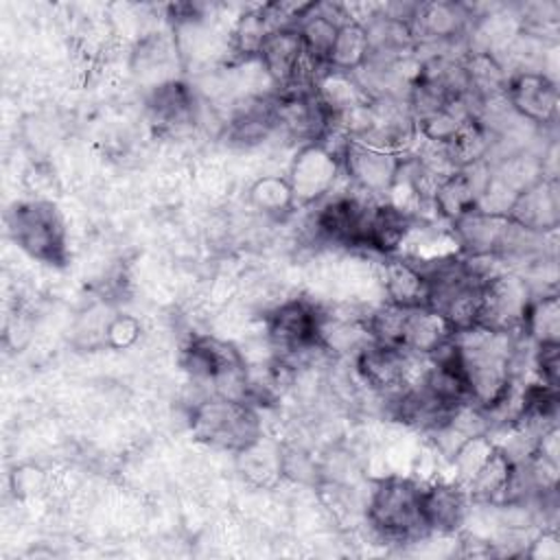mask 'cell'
Instances as JSON below:
<instances>
[{"mask_svg": "<svg viewBox=\"0 0 560 560\" xmlns=\"http://www.w3.org/2000/svg\"><path fill=\"white\" fill-rule=\"evenodd\" d=\"M4 225L9 238L28 258L57 269L68 265V228L55 201L39 197L13 201L4 210Z\"/></svg>", "mask_w": 560, "mask_h": 560, "instance_id": "cell-1", "label": "cell"}, {"mask_svg": "<svg viewBox=\"0 0 560 560\" xmlns=\"http://www.w3.org/2000/svg\"><path fill=\"white\" fill-rule=\"evenodd\" d=\"M420 488L416 479L385 475L372 483L365 503V521L387 542H413L429 536L420 512Z\"/></svg>", "mask_w": 560, "mask_h": 560, "instance_id": "cell-2", "label": "cell"}, {"mask_svg": "<svg viewBox=\"0 0 560 560\" xmlns=\"http://www.w3.org/2000/svg\"><path fill=\"white\" fill-rule=\"evenodd\" d=\"M179 363L195 385L210 389V396L245 400L249 365L236 343L214 335H192L182 348Z\"/></svg>", "mask_w": 560, "mask_h": 560, "instance_id": "cell-3", "label": "cell"}, {"mask_svg": "<svg viewBox=\"0 0 560 560\" xmlns=\"http://www.w3.org/2000/svg\"><path fill=\"white\" fill-rule=\"evenodd\" d=\"M192 438L206 446L241 453L262 438V420L254 405L230 396H206L188 418Z\"/></svg>", "mask_w": 560, "mask_h": 560, "instance_id": "cell-4", "label": "cell"}, {"mask_svg": "<svg viewBox=\"0 0 560 560\" xmlns=\"http://www.w3.org/2000/svg\"><path fill=\"white\" fill-rule=\"evenodd\" d=\"M267 343L276 357L298 368L304 357L326 352L319 343V304L291 298L269 311L265 319Z\"/></svg>", "mask_w": 560, "mask_h": 560, "instance_id": "cell-5", "label": "cell"}, {"mask_svg": "<svg viewBox=\"0 0 560 560\" xmlns=\"http://www.w3.org/2000/svg\"><path fill=\"white\" fill-rule=\"evenodd\" d=\"M376 201L352 186L343 192H330L311 217L315 238L348 249H365L368 221Z\"/></svg>", "mask_w": 560, "mask_h": 560, "instance_id": "cell-6", "label": "cell"}, {"mask_svg": "<svg viewBox=\"0 0 560 560\" xmlns=\"http://www.w3.org/2000/svg\"><path fill=\"white\" fill-rule=\"evenodd\" d=\"M352 361L359 381L383 400L394 398L420 378V374H416L420 357L398 346L370 341L352 354Z\"/></svg>", "mask_w": 560, "mask_h": 560, "instance_id": "cell-7", "label": "cell"}, {"mask_svg": "<svg viewBox=\"0 0 560 560\" xmlns=\"http://www.w3.org/2000/svg\"><path fill=\"white\" fill-rule=\"evenodd\" d=\"M343 175L341 155L324 142L298 147L289 164V186L295 208H308L335 192L337 179Z\"/></svg>", "mask_w": 560, "mask_h": 560, "instance_id": "cell-8", "label": "cell"}, {"mask_svg": "<svg viewBox=\"0 0 560 560\" xmlns=\"http://www.w3.org/2000/svg\"><path fill=\"white\" fill-rule=\"evenodd\" d=\"M405 158L407 153L374 149L348 138L341 149V168L352 188L381 201L396 184Z\"/></svg>", "mask_w": 560, "mask_h": 560, "instance_id": "cell-9", "label": "cell"}, {"mask_svg": "<svg viewBox=\"0 0 560 560\" xmlns=\"http://www.w3.org/2000/svg\"><path fill=\"white\" fill-rule=\"evenodd\" d=\"M534 298L529 282L516 271H499L483 282L481 315L477 326L521 335L523 317Z\"/></svg>", "mask_w": 560, "mask_h": 560, "instance_id": "cell-10", "label": "cell"}, {"mask_svg": "<svg viewBox=\"0 0 560 560\" xmlns=\"http://www.w3.org/2000/svg\"><path fill=\"white\" fill-rule=\"evenodd\" d=\"M472 499L468 490L453 479H438L422 483L420 512L429 534L455 536L464 529Z\"/></svg>", "mask_w": 560, "mask_h": 560, "instance_id": "cell-11", "label": "cell"}, {"mask_svg": "<svg viewBox=\"0 0 560 560\" xmlns=\"http://www.w3.org/2000/svg\"><path fill=\"white\" fill-rule=\"evenodd\" d=\"M505 98L514 114L532 127H551L558 118V81L545 72H512Z\"/></svg>", "mask_w": 560, "mask_h": 560, "instance_id": "cell-12", "label": "cell"}, {"mask_svg": "<svg viewBox=\"0 0 560 560\" xmlns=\"http://www.w3.org/2000/svg\"><path fill=\"white\" fill-rule=\"evenodd\" d=\"M149 122L162 133H179L199 122L201 101L190 83L182 79H171L151 85L147 101Z\"/></svg>", "mask_w": 560, "mask_h": 560, "instance_id": "cell-13", "label": "cell"}, {"mask_svg": "<svg viewBox=\"0 0 560 560\" xmlns=\"http://www.w3.org/2000/svg\"><path fill=\"white\" fill-rule=\"evenodd\" d=\"M490 179V162H475L462 168H455L444 177L433 195V212L446 225L457 221L468 210L477 208V201Z\"/></svg>", "mask_w": 560, "mask_h": 560, "instance_id": "cell-14", "label": "cell"}, {"mask_svg": "<svg viewBox=\"0 0 560 560\" xmlns=\"http://www.w3.org/2000/svg\"><path fill=\"white\" fill-rule=\"evenodd\" d=\"M512 221L503 214H490L483 210H468L457 221L451 223L453 238L462 256L481 258L492 256L499 260V254L508 241Z\"/></svg>", "mask_w": 560, "mask_h": 560, "instance_id": "cell-15", "label": "cell"}, {"mask_svg": "<svg viewBox=\"0 0 560 560\" xmlns=\"http://www.w3.org/2000/svg\"><path fill=\"white\" fill-rule=\"evenodd\" d=\"M370 311L350 304L319 306V343L330 354H354L372 341Z\"/></svg>", "mask_w": 560, "mask_h": 560, "instance_id": "cell-16", "label": "cell"}, {"mask_svg": "<svg viewBox=\"0 0 560 560\" xmlns=\"http://www.w3.org/2000/svg\"><path fill=\"white\" fill-rule=\"evenodd\" d=\"M278 131L271 96H243L230 107L223 122V138L230 147L252 149Z\"/></svg>", "mask_w": 560, "mask_h": 560, "instance_id": "cell-17", "label": "cell"}, {"mask_svg": "<svg viewBox=\"0 0 560 560\" xmlns=\"http://www.w3.org/2000/svg\"><path fill=\"white\" fill-rule=\"evenodd\" d=\"M508 219L529 232L553 234L560 225L558 179L540 177L538 182L521 190L508 210Z\"/></svg>", "mask_w": 560, "mask_h": 560, "instance_id": "cell-18", "label": "cell"}, {"mask_svg": "<svg viewBox=\"0 0 560 560\" xmlns=\"http://www.w3.org/2000/svg\"><path fill=\"white\" fill-rule=\"evenodd\" d=\"M472 24V11L462 2H420L411 22L416 44L466 39Z\"/></svg>", "mask_w": 560, "mask_h": 560, "instance_id": "cell-19", "label": "cell"}, {"mask_svg": "<svg viewBox=\"0 0 560 560\" xmlns=\"http://www.w3.org/2000/svg\"><path fill=\"white\" fill-rule=\"evenodd\" d=\"M256 59L273 88H278V90L289 88L298 79V74L306 61L298 28L271 31L265 37Z\"/></svg>", "mask_w": 560, "mask_h": 560, "instance_id": "cell-20", "label": "cell"}, {"mask_svg": "<svg viewBox=\"0 0 560 560\" xmlns=\"http://www.w3.org/2000/svg\"><path fill=\"white\" fill-rule=\"evenodd\" d=\"M416 217L396 203L381 199L374 203L368 232H365V249L374 252L378 256H394L400 254L413 225Z\"/></svg>", "mask_w": 560, "mask_h": 560, "instance_id": "cell-21", "label": "cell"}, {"mask_svg": "<svg viewBox=\"0 0 560 560\" xmlns=\"http://www.w3.org/2000/svg\"><path fill=\"white\" fill-rule=\"evenodd\" d=\"M381 287L387 304H394L400 308L427 306V298H429L427 278L422 269L402 254L383 256Z\"/></svg>", "mask_w": 560, "mask_h": 560, "instance_id": "cell-22", "label": "cell"}, {"mask_svg": "<svg viewBox=\"0 0 560 560\" xmlns=\"http://www.w3.org/2000/svg\"><path fill=\"white\" fill-rule=\"evenodd\" d=\"M313 94L330 116V122L352 114L359 107H365L372 101L354 72H343L330 66L319 70L313 83Z\"/></svg>", "mask_w": 560, "mask_h": 560, "instance_id": "cell-23", "label": "cell"}, {"mask_svg": "<svg viewBox=\"0 0 560 560\" xmlns=\"http://www.w3.org/2000/svg\"><path fill=\"white\" fill-rule=\"evenodd\" d=\"M451 324L429 306H413L402 311L398 346L411 354L429 357L453 339Z\"/></svg>", "mask_w": 560, "mask_h": 560, "instance_id": "cell-24", "label": "cell"}, {"mask_svg": "<svg viewBox=\"0 0 560 560\" xmlns=\"http://www.w3.org/2000/svg\"><path fill=\"white\" fill-rule=\"evenodd\" d=\"M448 158L453 162L455 168L475 164V162H483L490 160L494 147H497V138L494 133L475 116H470L453 136L451 140L444 142Z\"/></svg>", "mask_w": 560, "mask_h": 560, "instance_id": "cell-25", "label": "cell"}, {"mask_svg": "<svg viewBox=\"0 0 560 560\" xmlns=\"http://www.w3.org/2000/svg\"><path fill=\"white\" fill-rule=\"evenodd\" d=\"M521 335L532 346L560 343V300L556 291L534 293L523 317Z\"/></svg>", "mask_w": 560, "mask_h": 560, "instance_id": "cell-26", "label": "cell"}, {"mask_svg": "<svg viewBox=\"0 0 560 560\" xmlns=\"http://www.w3.org/2000/svg\"><path fill=\"white\" fill-rule=\"evenodd\" d=\"M512 468H514V462L497 446L492 455L486 459V464L477 470V475L466 486L472 503H486V505L501 503L510 483Z\"/></svg>", "mask_w": 560, "mask_h": 560, "instance_id": "cell-27", "label": "cell"}, {"mask_svg": "<svg viewBox=\"0 0 560 560\" xmlns=\"http://www.w3.org/2000/svg\"><path fill=\"white\" fill-rule=\"evenodd\" d=\"M236 455L241 472L256 486H271L282 477V446L265 435Z\"/></svg>", "mask_w": 560, "mask_h": 560, "instance_id": "cell-28", "label": "cell"}, {"mask_svg": "<svg viewBox=\"0 0 560 560\" xmlns=\"http://www.w3.org/2000/svg\"><path fill=\"white\" fill-rule=\"evenodd\" d=\"M247 201L254 210H258L271 219H284L293 210H298L289 179L282 175L258 177L247 190Z\"/></svg>", "mask_w": 560, "mask_h": 560, "instance_id": "cell-29", "label": "cell"}, {"mask_svg": "<svg viewBox=\"0 0 560 560\" xmlns=\"http://www.w3.org/2000/svg\"><path fill=\"white\" fill-rule=\"evenodd\" d=\"M370 52V42H368V31L361 22L348 20L339 26L328 66L343 70V72H354L359 70Z\"/></svg>", "mask_w": 560, "mask_h": 560, "instance_id": "cell-30", "label": "cell"}, {"mask_svg": "<svg viewBox=\"0 0 560 560\" xmlns=\"http://www.w3.org/2000/svg\"><path fill=\"white\" fill-rule=\"evenodd\" d=\"M271 33V26L265 18L262 4L252 7L245 13H241L232 26V33L228 37V48L238 57V59H256L258 50L265 42V37Z\"/></svg>", "mask_w": 560, "mask_h": 560, "instance_id": "cell-31", "label": "cell"}, {"mask_svg": "<svg viewBox=\"0 0 560 560\" xmlns=\"http://www.w3.org/2000/svg\"><path fill=\"white\" fill-rule=\"evenodd\" d=\"M173 61H182L175 35L166 37L164 33H151L142 37L131 52V68L140 77L162 72Z\"/></svg>", "mask_w": 560, "mask_h": 560, "instance_id": "cell-32", "label": "cell"}, {"mask_svg": "<svg viewBox=\"0 0 560 560\" xmlns=\"http://www.w3.org/2000/svg\"><path fill=\"white\" fill-rule=\"evenodd\" d=\"M494 448H497V444L490 433H477V435H470L468 440H464L459 444V448L448 457L453 464V470H455L453 481H457L466 488L470 483V479L477 475V470L492 455Z\"/></svg>", "mask_w": 560, "mask_h": 560, "instance_id": "cell-33", "label": "cell"}, {"mask_svg": "<svg viewBox=\"0 0 560 560\" xmlns=\"http://www.w3.org/2000/svg\"><path fill=\"white\" fill-rule=\"evenodd\" d=\"M322 475L324 472L313 455L295 446H282V477L302 486H315Z\"/></svg>", "mask_w": 560, "mask_h": 560, "instance_id": "cell-34", "label": "cell"}, {"mask_svg": "<svg viewBox=\"0 0 560 560\" xmlns=\"http://www.w3.org/2000/svg\"><path fill=\"white\" fill-rule=\"evenodd\" d=\"M532 372L538 383L560 387V343L532 348Z\"/></svg>", "mask_w": 560, "mask_h": 560, "instance_id": "cell-35", "label": "cell"}, {"mask_svg": "<svg viewBox=\"0 0 560 560\" xmlns=\"http://www.w3.org/2000/svg\"><path fill=\"white\" fill-rule=\"evenodd\" d=\"M140 330L142 328L136 317L125 315V313L112 315V319L105 328V346H109L114 350H125L138 341Z\"/></svg>", "mask_w": 560, "mask_h": 560, "instance_id": "cell-36", "label": "cell"}, {"mask_svg": "<svg viewBox=\"0 0 560 560\" xmlns=\"http://www.w3.org/2000/svg\"><path fill=\"white\" fill-rule=\"evenodd\" d=\"M527 558H542V560H558L560 558V542L558 534L553 529H542L538 536H534L523 551Z\"/></svg>", "mask_w": 560, "mask_h": 560, "instance_id": "cell-37", "label": "cell"}]
</instances>
